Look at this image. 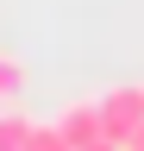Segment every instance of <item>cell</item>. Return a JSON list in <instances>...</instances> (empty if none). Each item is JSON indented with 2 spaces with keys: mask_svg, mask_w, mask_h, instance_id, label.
I'll return each mask as SVG.
<instances>
[{
  "mask_svg": "<svg viewBox=\"0 0 144 151\" xmlns=\"http://www.w3.org/2000/svg\"><path fill=\"white\" fill-rule=\"evenodd\" d=\"M125 151H144V120H138V132H132V139H125Z\"/></svg>",
  "mask_w": 144,
  "mask_h": 151,
  "instance_id": "obj_6",
  "label": "cell"
},
{
  "mask_svg": "<svg viewBox=\"0 0 144 151\" xmlns=\"http://www.w3.org/2000/svg\"><path fill=\"white\" fill-rule=\"evenodd\" d=\"M25 82H31L25 63H19L13 50H0V107H19V101H25Z\"/></svg>",
  "mask_w": 144,
  "mask_h": 151,
  "instance_id": "obj_3",
  "label": "cell"
},
{
  "mask_svg": "<svg viewBox=\"0 0 144 151\" xmlns=\"http://www.w3.org/2000/svg\"><path fill=\"white\" fill-rule=\"evenodd\" d=\"M82 151H119V145H106V139H94V145H82Z\"/></svg>",
  "mask_w": 144,
  "mask_h": 151,
  "instance_id": "obj_7",
  "label": "cell"
},
{
  "mask_svg": "<svg viewBox=\"0 0 144 151\" xmlns=\"http://www.w3.org/2000/svg\"><path fill=\"white\" fill-rule=\"evenodd\" d=\"M19 151H69V145H63V132H57V126H31Z\"/></svg>",
  "mask_w": 144,
  "mask_h": 151,
  "instance_id": "obj_5",
  "label": "cell"
},
{
  "mask_svg": "<svg viewBox=\"0 0 144 151\" xmlns=\"http://www.w3.org/2000/svg\"><path fill=\"white\" fill-rule=\"evenodd\" d=\"M57 132H63V145H69V151L94 145V139H100V107H94V101H69V107H63V120H57Z\"/></svg>",
  "mask_w": 144,
  "mask_h": 151,
  "instance_id": "obj_2",
  "label": "cell"
},
{
  "mask_svg": "<svg viewBox=\"0 0 144 151\" xmlns=\"http://www.w3.org/2000/svg\"><path fill=\"white\" fill-rule=\"evenodd\" d=\"M94 107H100V139L125 151V139H132L138 120H144V82H119V88H106Z\"/></svg>",
  "mask_w": 144,
  "mask_h": 151,
  "instance_id": "obj_1",
  "label": "cell"
},
{
  "mask_svg": "<svg viewBox=\"0 0 144 151\" xmlns=\"http://www.w3.org/2000/svg\"><path fill=\"white\" fill-rule=\"evenodd\" d=\"M25 132H31V120H25L19 107H0V151H19Z\"/></svg>",
  "mask_w": 144,
  "mask_h": 151,
  "instance_id": "obj_4",
  "label": "cell"
}]
</instances>
